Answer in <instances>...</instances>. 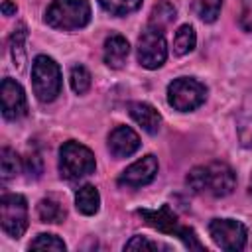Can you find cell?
Wrapping results in <instances>:
<instances>
[{"instance_id":"cell-25","label":"cell","mask_w":252,"mask_h":252,"mask_svg":"<svg viewBox=\"0 0 252 252\" xmlns=\"http://www.w3.org/2000/svg\"><path fill=\"white\" fill-rule=\"evenodd\" d=\"M24 39H26V28L20 24L12 37H10V51H12V59H14V65L22 67V61H24Z\"/></svg>"},{"instance_id":"cell-12","label":"cell","mask_w":252,"mask_h":252,"mask_svg":"<svg viewBox=\"0 0 252 252\" xmlns=\"http://www.w3.org/2000/svg\"><path fill=\"white\" fill-rule=\"evenodd\" d=\"M138 148H140V138L128 126H116L108 136V150L114 158H128Z\"/></svg>"},{"instance_id":"cell-8","label":"cell","mask_w":252,"mask_h":252,"mask_svg":"<svg viewBox=\"0 0 252 252\" xmlns=\"http://www.w3.org/2000/svg\"><path fill=\"white\" fill-rule=\"evenodd\" d=\"M209 234L213 242L222 250H242L248 240V230L242 222L232 219H213L209 222Z\"/></svg>"},{"instance_id":"cell-27","label":"cell","mask_w":252,"mask_h":252,"mask_svg":"<svg viewBox=\"0 0 252 252\" xmlns=\"http://www.w3.org/2000/svg\"><path fill=\"white\" fill-rule=\"evenodd\" d=\"M240 28L246 30V32H252V0H242Z\"/></svg>"},{"instance_id":"cell-16","label":"cell","mask_w":252,"mask_h":252,"mask_svg":"<svg viewBox=\"0 0 252 252\" xmlns=\"http://www.w3.org/2000/svg\"><path fill=\"white\" fill-rule=\"evenodd\" d=\"M238 136L244 146H252V94L246 96L240 112H238Z\"/></svg>"},{"instance_id":"cell-15","label":"cell","mask_w":252,"mask_h":252,"mask_svg":"<svg viewBox=\"0 0 252 252\" xmlns=\"http://www.w3.org/2000/svg\"><path fill=\"white\" fill-rule=\"evenodd\" d=\"M75 205L83 215H94L100 205V195H98L96 187L83 185L75 195Z\"/></svg>"},{"instance_id":"cell-20","label":"cell","mask_w":252,"mask_h":252,"mask_svg":"<svg viewBox=\"0 0 252 252\" xmlns=\"http://www.w3.org/2000/svg\"><path fill=\"white\" fill-rule=\"evenodd\" d=\"M18 171H20V158L10 148H4L2 150V158H0V175H2V181H8V179L16 177Z\"/></svg>"},{"instance_id":"cell-22","label":"cell","mask_w":252,"mask_h":252,"mask_svg":"<svg viewBox=\"0 0 252 252\" xmlns=\"http://www.w3.org/2000/svg\"><path fill=\"white\" fill-rule=\"evenodd\" d=\"M98 2L106 12L114 16H126L142 6V0H98Z\"/></svg>"},{"instance_id":"cell-17","label":"cell","mask_w":252,"mask_h":252,"mask_svg":"<svg viewBox=\"0 0 252 252\" xmlns=\"http://www.w3.org/2000/svg\"><path fill=\"white\" fill-rule=\"evenodd\" d=\"M195 43H197V35H195L193 26L185 24V26H181L175 32V37H173V53L175 55H185V53L193 51Z\"/></svg>"},{"instance_id":"cell-6","label":"cell","mask_w":252,"mask_h":252,"mask_svg":"<svg viewBox=\"0 0 252 252\" xmlns=\"http://www.w3.org/2000/svg\"><path fill=\"white\" fill-rule=\"evenodd\" d=\"M205 96H207V89L199 81L189 77H179L171 81L167 87V102L181 112L195 110L205 102Z\"/></svg>"},{"instance_id":"cell-11","label":"cell","mask_w":252,"mask_h":252,"mask_svg":"<svg viewBox=\"0 0 252 252\" xmlns=\"http://www.w3.org/2000/svg\"><path fill=\"white\" fill-rule=\"evenodd\" d=\"M156 173H158V159H156V156L148 154L142 159H138L132 165H128L120 173L118 185L136 189V187H142V185H148L150 181H154Z\"/></svg>"},{"instance_id":"cell-23","label":"cell","mask_w":252,"mask_h":252,"mask_svg":"<svg viewBox=\"0 0 252 252\" xmlns=\"http://www.w3.org/2000/svg\"><path fill=\"white\" fill-rule=\"evenodd\" d=\"M69 81H71V89L77 93V94H83L91 89V73L87 71V67L83 65H75L71 69V75H69Z\"/></svg>"},{"instance_id":"cell-21","label":"cell","mask_w":252,"mask_h":252,"mask_svg":"<svg viewBox=\"0 0 252 252\" xmlns=\"http://www.w3.org/2000/svg\"><path fill=\"white\" fill-rule=\"evenodd\" d=\"M65 242L55 236V234H37L30 242V250H55V252H65Z\"/></svg>"},{"instance_id":"cell-28","label":"cell","mask_w":252,"mask_h":252,"mask_svg":"<svg viewBox=\"0 0 252 252\" xmlns=\"http://www.w3.org/2000/svg\"><path fill=\"white\" fill-rule=\"evenodd\" d=\"M2 14H4V16L16 14V4H12L10 0H4V2H2Z\"/></svg>"},{"instance_id":"cell-4","label":"cell","mask_w":252,"mask_h":252,"mask_svg":"<svg viewBox=\"0 0 252 252\" xmlns=\"http://www.w3.org/2000/svg\"><path fill=\"white\" fill-rule=\"evenodd\" d=\"M94 156L93 152L79 142H65L59 150V171L61 177L73 181L94 171Z\"/></svg>"},{"instance_id":"cell-7","label":"cell","mask_w":252,"mask_h":252,"mask_svg":"<svg viewBox=\"0 0 252 252\" xmlns=\"http://www.w3.org/2000/svg\"><path fill=\"white\" fill-rule=\"evenodd\" d=\"M0 222L2 230L12 236L20 238L28 228V203L22 195L10 193L2 195L0 199Z\"/></svg>"},{"instance_id":"cell-9","label":"cell","mask_w":252,"mask_h":252,"mask_svg":"<svg viewBox=\"0 0 252 252\" xmlns=\"http://www.w3.org/2000/svg\"><path fill=\"white\" fill-rule=\"evenodd\" d=\"M167 57V43L161 30L150 26L138 39V61L146 69H158Z\"/></svg>"},{"instance_id":"cell-5","label":"cell","mask_w":252,"mask_h":252,"mask_svg":"<svg viewBox=\"0 0 252 252\" xmlns=\"http://www.w3.org/2000/svg\"><path fill=\"white\" fill-rule=\"evenodd\" d=\"M138 215H140V217H142L150 226H154V228H158V230H161V232H165V234H173V236L181 238V240H183V244H185L187 248L203 250V244L199 242L197 234H195L191 228H187V226H181V224H179V220H177V217L171 213L169 205H161V207H159V209H156V211L140 209V211H138Z\"/></svg>"},{"instance_id":"cell-13","label":"cell","mask_w":252,"mask_h":252,"mask_svg":"<svg viewBox=\"0 0 252 252\" xmlns=\"http://www.w3.org/2000/svg\"><path fill=\"white\" fill-rule=\"evenodd\" d=\"M130 116L134 118L136 124H140L148 134H158L161 126V116L159 112L148 104V102H132L130 104Z\"/></svg>"},{"instance_id":"cell-19","label":"cell","mask_w":252,"mask_h":252,"mask_svg":"<svg viewBox=\"0 0 252 252\" xmlns=\"http://www.w3.org/2000/svg\"><path fill=\"white\" fill-rule=\"evenodd\" d=\"M175 20V8L169 4V2H159L158 6H154L152 10V18H150V24L158 30L165 28L167 24H171Z\"/></svg>"},{"instance_id":"cell-2","label":"cell","mask_w":252,"mask_h":252,"mask_svg":"<svg viewBox=\"0 0 252 252\" xmlns=\"http://www.w3.org/2000/svg\"><path fill=\"white\" fill-rule=\"evenodd\" d=\"M91 20V6L87 0H53L45 12L47 26L55 30H79Z\"/></svg>"},{"instance_id":"cell-14","label":"cell","mask_w":252,"mask_h":252,"mask_svg":"<svg viewBox=\"0 0 252 252\" xmlns=\"http://www.w3.org/2000/svg\"><path fill=\"white\" fill-rule=\"evenodd\" d=\"M128 51H130V45L126 37L114 33L104 41V63L112 69H120L128 57Z\"/></svg>"},{"instance_id":"cell-26","label":"cell","mask_w":252,"mask_h":252,"mask_svg":"<svg viewBox=\"0 0 252 252\" xmlns=\"http://www.w3.org/2000/svg\"><path fill=\"white\" fill-rule=\"evenodd\" d=\"M161 246L158 242H152L148 240L146 236H132L126 244H124V250H159Z\"/></svg>"},{"instance_id":"cell-3","label":"cell","mask_w":252,"mask_h":252,"mask_svg":"<svg viewBox=\"0 0 252 252\" xmlns=\"http://www.w3.org/2000/svg\"><path fill=\"white\" fill-rule=\"evenodd\" d=\"M32 83H33V93L41 102L55 100L57 94L61 93L59 65L47 55H37L32 65Z\"/></svg>"},{"instance_id":"cell-18","label":"cell","mask_w":252,"mask_h":252,"mask_svg":"<svg viewBox=\"0 0 252 252\" xmlns=\"http://www.w3.org/2000/svg\"><path fill=\"white\" fill-rule=\"evenodd\" d=\"M37 217L41 219V222H61L65 219V209L53 201V199H41L37 203Z\"/></svg>"},{"instance_id":"cell-1","label":"cell","mask_w":252,"mask_h":252,"mask_svg":"<svg viewBox=\"0 0 252 252\" xmlns=\"http://www.w3.org/2000/svg\"><path fill=\"white\" fill-rule=\"evenodd\" d=\"M187 185L195 193H207L213 197H226L236 185L234 171L222 161H211L207 165H197L187 175Z\"/></svg>"},{"instance_id":"cell-10","label":"cell","mask_w":252,"mask_h":252,"mask_svg":"<svg viewBox=\"0 0 252 252\" xmlns=\"http://www.w3.org/2000/svg\"><path fill=\"white\" fill-rule=\"evenodd\" d=\"M0 96H2V114H4V118L18 120V118L26 116L28 102H26V93H24L20 83L6 77L0 85Z\"/></svg>"},{"instance_id":"cell-29","label":"cell","mask_w":252,"mask_h":252,"mask_svg":"<svg viewBox=\"0 0 252 252\" xmlns=\"http://www.w3.org/2000/svg\"><path fill=\"white\" fill-rule=\"evenodd\" d=\"M250 195H252V179H250Z\"/></svg>"},{"instance_id":"cell-24","label":"cell","mask_w":252,"mask_h":252,"mask_svg":"<svg viewBox=\"0 0 252 252\" xmlns=\"http://www.w3.org/2000/svg\"><path fill=\"white\" fill-rule=\"evenodd\" d=\"M222 0H195V12L203 22H215L220 14Z\"/></svg>"}]
</instances>
